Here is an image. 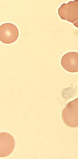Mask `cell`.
<instances>
[{"label": "cell", "mask_w": 78, "mask_h": 159, "mask_svg": "<svg viewBox=\"0 0 78 159\" xmlns=\"http://www.w3.org/2000/svg\"><path fill=\"white\" fill-rule=\"evenodd\" d=\"M78 99L77 98L69 102L63 109L61 117L64 123L68 127H78Z\"/></svg>", "instance_id": "cell-2"}, {"label": "cell", "mask_w": 78, "mask_h": 159, "mask_svg": "<svg viewBox=\"0 0 78 159\" xmlns=\"http://www.w3.org/2000/svg\"><path fill=\"white\" fill-rule=\"evenodd\" d=\"M78 0L70 1L62 4L58 9L60 18L72 23L77 27L78 20Z\"/></svg>", "instance_id": "cell-1"}, {"label": "cell", "mask_w": 78, "mask_h": 159, "mask_svg": "<svg viewBox=\"0 0 78 159\" xmlns=\"http://www.w3.org/2000/svg\"><path fill=\"white\" fill-rule=\"evenodd\" d=\"M61 64L66 71L71 73L78 71V53L68 52L63 55L61 59Z\"/></svg>", "instance_id": "cell-5"}, {"label": "cell", "mask_w": 78, "mask_h": 159, "mask_svg": "<svg viewBox=\"0 0 78 159\" xmlns=\"http://www.w3.org/2000/svg\"><path fill=\"white\" fill-rule=\"evenodd\" d=\"M0 135V157H6L13 151L15 146V140L12 135L7 132H1Z\"/></svg>", "instance_id": "cell-4"}, {"label": "cell", "mask_w": 78, "mask_h": 159, "mask_svg": "<svg viewBox=\"0 0 78 159\" xmlns=\"http://www.w3.org/2000/svg\"><path fill=\"white\" fill-rule=\"evenodd\" d=\"M19 32L17 26L11 23L2 24L0 26V40L2 43L9 44L17 39Z\"/></svg>", "instance_id": "cell-3"}]
</instances>
